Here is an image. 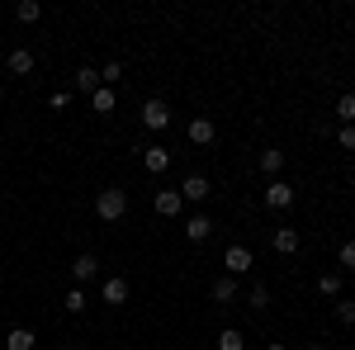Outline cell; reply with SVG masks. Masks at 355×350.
Returning <instances> with one entry per match:
<instances>
[{
    "instance_id": "cell-1",
    "label": "cell",
    "mask_w": 355,
    "mask_h": 350,
    "mask_svg": "<svg viewBox=\"0 0 355 350\" xmlns=\"http://www.w3.org/2000/svg\"><path fill=\"white\" fill-rule=\"evenodd\" d=\"M95 218H100V222H123V218H128V189H119V185L100 189V194H95Z\"/></svg>"
},
{
    "instance_id": "cell-2",
    "label": "cell",
    "mask_w": 355,
    "mask_h": 350,
    "mask_svg": "<svg viewBox=\"0 0 355 350\" xmlns=\"http://www.w3.org/2000/svg\"><path fill=\"white\" fill-rule=\"evenodd\" d=\"M142 128H147V133H166V128H171V105H166V100H147V105H142Z\"/></svg>"
},
{
    "instance_id": "cell-3",
    "label": "cell",
    "mask_w": 355,
    "mask_h": 350,
    "mask_svg": "<svg viewBox=\"0 0 355 350\" xmlns=\"http://www.w3.org/2000/svg\"><path fill=\"white\" fill-rule=\"evenodd\" d=\"M289 204H294V185L289 180H266V209L270 213H284Z\"/></svg>"
},
{
    "instance_id": "cell-4",
    "label": "cell",
    "mask_w": 355,
    "mask_h": 350,
    "mask_svg": "<svg viewBox=\"0 0 355 350\" xmlns=\"http://www.w3.org/2000/svg\"><path fill=\"white\" fill-rule=\"evenodd\" d=\"M128 294H133V289H128V279H123V274H105V279H100V298H105L110 308H123Z\"/></svg>"
},
{
    "instance_id": "cell-5",
    "label": "cell",
    "mask_w": 355,
    "mask_h": 350,
    "mask_svg": "<svg viewBox=\"0 0 355 350\" xmlns=\"http://www.w3.org/2000/svg\"><path fill=\"white\" fill-rule=\"evenodd\" d=\"M180 199H185V204H204V199H209V194H214V185H209V175H185V180H180Z\"/></svg>"
},
{
    "instance_id": "cell-6",
    "label": "cell",
    "mask_w": 355,
    "mask_h": 350,
    "mask_svg": "<svg viewBox=\"0 0 355 350\" xmlns=\"http://www.w3.org/2000/svg\"><path fill=\"white\" fill-rule=\"evenodd\" d=\"M142 170H147V175H166V170H171V152L157 147V142L142 147Z\"/></svg>"
},
{
    "instance_id": "cell-7",
    "label": "cell",
    "mask_w": 355,
    "mask_h": 350,
    "mask_svg": "<svg viewBox=\"0 0 355 350\" xmlns=\"http://www.w3.org/2000/svg\"><path fill=\"white\" fill-rule=\"evenodd\" d=\"M223 265H227V274H232V279H237V274H246V270H251V246L232 242V246H227V256H223Z\"/></svg>"
},
{
    "instance_id": "cell-8",
    "label": "cell",
    "mask_w": 355,
    "mask_h": 350,
    "mask_svg": "<svg viewBox=\"0 0 355 350\" xmlns=\"http://www.w3.org/2000/svg\"><path fill=\"white\" fill-rule=\"evenodd\" d=\"M152 209H157L162 218H175L180 209H185V199H180V189H157V194H152Z\"/></svg>"
},
{
    "instance_id": "cell-9",
    "label": "cell",
    "mask_w": 355,
    "mask_h": 350,
    "mask_svg": "<svg viewBox=\"0 0 355 350\" xmlns=\"http://www.w3.org/2000/svg\"><path fill=\"white\" fill-rule=\"evenodd\" d=\"M71 279H76V284H90V279H100V261H95L90 251H81V256L71 261Z\"/></svg>"
},
{
    "instance_id": "cell-10",
    "label": "cell",
    "mask_w": 355,
    "mask_h": 350,
    "mask_svg": "<svg viewBox=\"0 0 355 350\" xmlns=\"http://www.w3.org/2000/svg\"><path fill=\"white\" fill-rule=\"evenodd\" d=\"M270 246L279 251V256H294L303 246V237H299V227H275V237H270Z\"/></svg>"
},
{
    "instance_id": "cell-11",
    "label": "cell",
    "mask_w": 355,
    "mask_h": 350,
    "mask_svg": "<svg viewBox=\"0 0 355 350\" xmlns=\"http://www.w3.org/2000/svg\"><path fill=\"white\" fill-rule=\"evenodd\" d=\"M33 67H38V57L28 53V48H15V53L5 57V71H10V76H28Z\"/></svg>"
},
{
    "instance_id": "cell-12",
    "label": "cell",
    "mask_w": 355,
    "mask_h": 350,
    "mask_svg": "<svg viewBox=\"0 0 355 350\" xmlns=\"http://www.w3.org/2000/svg\"><path fill=\"white\" fill-rule=\"evenodd\" d=\"M185 237H190L194 246L209 242V237H214V218H209V213H190V222H185Z\"/></svg>"
},
{
    "instance_id": "cell-13",
    "label": "cell",
    "mask_w": 355,
    "mask_h": 350,
    "mask_svg": "<svg viewBox=\"0 0 355 350\" xmlns=\"http://www.w3.org/2000/svg\"><path fill=\"white\" fill-rule=\"evenodd\" d=\"M214 137H218L214 119H204V114H199V119H190V142H194V147H209Z\"/></svg>"
},
{
    "instance_id": "cell-14",
    "label": "cell",
    "mask_w": 355,
    "mask_h": 350,
    "mask_svg": "<svg viewBox=\"0 0 355 350\" xmlns=\"http://www.w3.org/2000/svg\"><path fill=\"white\" fill-rule=\"evenodd\" d=\"M33 346H38V336L28 326H10L5 331V350H33Z\"/></svg>"
},
{
    "instance_id": "cell-15",
    "label": "cell",
    "mask_w": 355,
    "mask_h": 350,
    "mask_svg": "<svg viewBox=\"0 0 355 350\" xmlns=\"http://www.w3.org/2000/svg\"><path fill=\"white\" fill-rule=\"evenodd\" d=\"M100 71H95V67H76V95H95V90H100Z\"/></svg>"
},
{
    "instance_id": "cell-16",
    "label": "cell",
    "mask_w": 355,
    "mask_h": 350,
    "mask_svg": "<svg viewBox=\"0 0 355 350\" xmlns=\"http://www.w3.org/2000/svg\"><path fill=\"white\" fill-rule=\"evenodd\" d=\"M214 303H237V279L232 274H218L214 279Z\"/></svg>"
},
{
    "instance_id": "cell-17",
    "label": "cell",
    "mask_w": 355,
    "mask_h": 350,
    "mask_svg": "<svg viewBox=\"0 0 355 350\" xmlns=\"http://www.w3.org/2000/svg\"><path fill=\"white\" fill-rule=\"evenodd\" d=\"M261 170H266L270 180H279V170H284V152H279V147H266V152H261Z\"/></svg>"
},
{
    "instance_id": "cell-18",
    "label": "cell",
    "mask_w": 355,
    "mask_h": 350,
    "mask_svg": "<svg viewBox=\"0 0 355 350\" xmlns=\"http://www.w3.org/2000/svg\"><path fill=\"white\" fill-rule=\"evenodd\" d=\"M15 19H19V24H38V19H43V5H38V0H19V5H15Z\"/></svg>"
},
{
    "instance_id": "cell-19",
    "label": "cell",
    "mask_w": 355,
    "mask_h": 350,
    "mask_svg": "<svg viewBox=\"0 0 355 350\" xmlns=\"http://www.w3.org/2000/svg\"><path fill=\"white\" fill-rule=\"evenodd\" d=\"M246 308H251V313H270V289H266V284H251Z\"/></svg>"
},
{
    "instance_id": "cell-20",
    "label": "cell",
    "mask_w": 355,
    "mask_h": 350,
    "mask_svg": "<svg viewBox=\"0 0 355 350\" xmlns=\"http://www.w3.org/2000/svg\"><path fill=\"white\" fill-rule=\"evenodd\" d=\"M62 308H67V313H85V308H90V298H85V289H81V284H71V289H67Z\"/></svg>"
},
{
    "instance_id": "cell-21",
    "label": "cell",
    "mask_w": 355,
    "mask_h": 350,
    "mask_svg": "<svg viewBox=\"0 0 355 350\" xmlns=\"http://www.w3.org/2000/svg\"><path fill=\"white\" fill-rule=\"evenodd\" d=\"M218 350H246V336L237 331V326H223L218 331Z\"/></svg>"
},
{
    "instance_id": "cell-22",
    "label": "cell",
    "mask_w": 355,
    "mask_h": 350,
    "mask_svg": "<svg viewBox=\"0 0 355 350\" xmlns=\"http://www.w3.org/2000/svg\"><path fill=\"white\" fill-rule=\"evenodd\" d=\"M90 109H95V114H110V109H114V90H110V85H100V90L90 95Z\"/></svg>"
},
{
    "instance_id": "cell-23",
    "label": "cell",
    "mask_w": 355,
    "mask_h": 350,
    "mask_svg": "<svg viewBox=\"0 0 355 350\" xmlns=\"http://www.w3.org/2000/svg\"><path fill=\"white\" fill-rule=\"evenodd\" d=\"M336 322H341V326H355V298H346V294L336 298Z\"/></svg>"
},
{
    "instance_id": "cell-24",
    "label": "cell",
    "mask_w": 355,
    "mask_h": 350,
    "mask_svg": "<svg viewBox=\"0 0 355 350\" xmlns=\"http://www.w3.org/2000/svg\"><path fill=\"white\" fill-rule=\"evenodd\" d=\"M318 289H322L327 298H341V274H336V270H327V274L318 279Z\"/></svg>"
},
{
    "instance_id": "cell-25",
    "label": "cell",
    "mask_w": 355,
    "mask_h": 350,
    "mask_svg": "<svg viewBox=\"0 0 355 350\" xmlns=\"http://www.w3.org/2000/svg\"><path fill=\"white\" fill-rule=\"evenodd\" d=\"M336 114H341V123H355V90H346V95L336 100Z\"/></svg>"
},
{
    "instance_id": "cell-26",
    "label": "cell",
    "mask_w": 355,
    "mask_h": 350,
    "mask_svg": "<svg viewBox=\"0 0 355 350\" xmlns=\"http://www.w3.org/2000/svg\"><path fill=\"white\" fill-rule=\"evenodd\" d=\"M336 261H341V270H355V237H346L336 246Z\"/></svg>"
},
{
    "instance_id": "cell-27",
    "label": "cell",
    "mask_w": 355,
    "mask_h": 350,
    "mask_svg": "<svg viewBox=\"0 0 355 350\" xmlns=\"http://www.w3.org/2000/svg\"><path fill=\"white\" fill-rule=\"evenodd\" d=\"M100 81H105V85L114 90V85L123 81V67H119V62H105V67H100Z\"/></svg>"
},
{
    "instance_id": "cell-28",
    "label": "cell",
    "mask_w": 355,
    "mask_h": 350,
    "mask_svg": "<svg viewBox=\"0 0 355 350\" xmlns=\"http://www.w3.org/2000/svg\"><path fill=\"white\" fill-rule=\"evenodd\" d=\"M336 142H341V152H355V123H341L336 128Z\"/></svg>"
},
{
    "instance_id": "cell-29",
    "label": "cell",
    "mask_w": 355,
    "mask_h": 350,
    "mask_svg": "<svg viewBox=\"0 0 355 350\" xmlns=\"http://www.w3.org/2000/svg\"><path fill=\"white\" fill-rule=\"evenodd\" d=\"M67 350H85V341H67Z\"/></svg>"
},
{
    "instance_id": "cell-30",
    "label": "cell",
    "mask_w": 355,
    "mask_h": 350,
    "mask_svg": "<svg viewBox=\"0 0 355 350\" xmlns=\"http://www.w3.org/2000/svg\"><path fill=\"white\" fill-rule=\"evenodd\" d=\"M266 350H289V346H284V341H270V346H266Z\"/></svg>"
},
{
    "instance_id": "cell-31",
    "label": "cell",
    "mask_w": 355,
    "mask_h": 350,
    "mask_svg": "<svg viewBox=\"0 0 355 350\" xmlns=\"http://www.w3.org/2000/svg\"><path fill=\"white\" fill-rule=\"evenodd\" d=\"M308 350H327V346H322V341H313V346H308Z\"/></svg>"
},
{
    "instance_id": "cell-32",
    "label": "cell",
    "mask_w": 355,
    "mask_h": 350,
    "mask_svg": "<svg viewBox=\"0 0 355 350\" xmlns=\"http://www.w3.org/2000/svg\"><path fill=\"white\" fill-rule=\"evenodd\" d=\"M351 199H355V175H351Z\"/></svg>"
}]
</instances>
